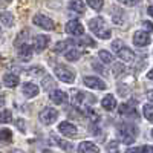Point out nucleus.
I'll return each mask as SVG.
<instances>
[{"instance_id": "30", "label": "nucleus", "mask_w": 153, "mask_h": 153, "mask_svg": "<svg viewBox=\"0 0 153 153\" xmlns=\"http://www.w3.org/2000/svg\"><path fill=\"white\" fill-rule=\"evenodd\" d=\"M26 75H29V76H37V75H43L45 74V69L43 68H31V69H28L26 72H25Z\"/></svg>"}, {"instance_id": "26", "label": "nucleus", "mask_w": 153, "mask_h": 153, "mask_svg": "<svg viewBox=\"0 0 153 153\" xmlns=\"http://www.w3.org/2000/svg\"><path fill=\"white\" fill-rule=\"evenodd\" d=\"M0 141L5 143V144L9 143V141H12V132L9 129H5V127H3V129L0 130Z\"/></svg>"}, {"instance_id": "14", "label": "nucleus", "mask_w": 153, "mask_h": 153, "mask_svg": "<svg viewBox=\"0 0 153 153\" xmlns=\"http://www.w3.org/2000/svg\"><path fill=\"white\" fill-rule=\"evenodd\" d=\"M48 45H49V38L46 35H37L34 38V49L37 52H43L48 48Z\"/></svg>"}, {"instance_id": "17", "label": "nucleus", "mask_w": 153, "mask_h": 153, "mask_svg": "<svg viewBox=\"0 0 153 153\" xmlns=\"http://www.w3.org/2000/svg\"><path fill=\"white\" fill-rule=\"evenodd\" d=\"M117 55H118L124 63H132V61L135 60V54H133L127 46H123V48L118 51V52H117Z\"/></svg>"}, {"instance_id": "46", "label": "nucleus", "mask_w": 153, "mask_h": 153, "mask_svg": "<svg viewBox=\"0 0 153 153\" xmlns=\"http://www.w3.org/2000/svg\"><path fill=\"white\" fill-rule=\"evenodd\" d=\"M152 136H153V130H152Z\"/></svg>"}, {"instance_id": "12", "label": "nucleus", "mask_w": 153, "mask_h": 153, "mask_svg": "<svg viewBox=\"0 0 153 153\" xmlns=\"http://www.w3.org/2000/svg\"><path fill=\"white\" fill-rule=\"evenodd\" d=\"M118 112H120V115L121 117H127V118H138V112H136V109L130 104V103H124V104H121L120 106V109H118Z\"/></svg>"}, {"instance_id": "25", "label": "nucleus", "mask_w": 153, "mask_h": 153, "mask_svg": "<svg viewBox=\"0 0 153 153\" xmlns=\"http://www.w3.org/2000/svg\"><path fill=\"white\" fill-rule=\"evenodd\" d=\"M98 57L101 58V61H104V63H107V65H110V63H113V60H115V57L109 52V51H106V49H101L100 52H98Z\"/></svg>"}, {"instance_id": "15", "label": "nucleus", "mask_w": 153, "mask_h": 153, "mask_svg": "<svg viewBox=\"0 0 153 153\" xmlns=\"http://www.w3.org/2000/svg\"><path fill=\"white\" fill-rule=\"evenodd\" d=\"M49 98L54 104H65L68 101V94L63 92V91H52L51 95H49Z\"/></svg>"}, {"instance_id": "33", "label": "nucleus", "mask_w": 153, "mask_h": 153, "mask_svg": "<svg viewBox=\"0 0 153 153\" xmlns=\"http://www.w3.org/2000/svg\"><path fill=\"white\" fill-rule=\"evenodd\" d=\"M92 68L95 69V71H98L101 75H109V71H106L103 66H101V65H98V63L97 61H92Z\"/></svg>"}, {"instance_id": "35", "label": "nucleus", "mask_w": 153, "mask_h": 153, "mask_svg": "<svg viewBox=\"0 0 153 153\" xmlns=\"http://www.w3.org/2000/svg\"><path fill=\"white\" fill-rule=\"evenodd\" d=\"M107 153H118V143L112 141V143L107 146Z\"/></svg>"}, {"instance_id": "1", "label": "nucleus", "mask_w": 153, "mask_h": 153, "mask_svg": "<svg viewBox=\"0 0 153 153\" xmlns=\"http://www.w3.org/2000/svg\"><path fill=\"white\" fill-rule=\"evenodd\" d=\"M89 28H91V31L98 38H101V40H107V38H110V35H112V31L109 28V25L106 23V20L103 17L92 19L91 22H89Z\"/></svg>"}, {"instance_id": "22", "label": "nucleus", "mask_w": 153, "mask_h": 153, "mask_svg": "<svg viewBox=\"0 0 153 153\" xmlns=\"http://www.w3.org/2000/svg\"><path fill=\"white\" fill-rule=\"evenodd\" d=\"M127 71L129 69H127V66L123 65V63H113L112 65V72L117 78H120V76H123L124 74H127Z\"/></svg>"}, {"instance_id": "39", "label": "nucleus", "mask_w": 153, "mask_h": 153, "mask_svg": "<svg viewBox=\"0 0 153 153\" xmlns=\"http://www.w3.org/2000/svg\"><path fill=\"white\" fill-rule=\"evenodd\" d=\"M141 153H153V147L152 146H144V147H141Z\"/></svg>"}, {"instance_id": "41", "label": "nucleus", "mask_w": 153, "mask_h": 153, "mask_svg": "<svg viewBox=\"0 0 153 153\" xmlns=\"http://www.w3.org/2000/svg\"><path fill=\"white\" fill-rule=\"evenodd\" d=\"M147 78H149V80H152V81H153V69H152V71H149V72H147Z\"/></svg>"}, {"instance_id": "6", "label": "nucleus", "mask_w": 153, "mask_h": 153, "mask_svg": "<svg viewBox=\"0 0 153 153\" xmlns=\"http://www.w3.org/2000/svg\"><path fill=\"white\" fill-rule=\"evenodd\" d=\"M65 31L69 34V35H83L84 34V26L78 22V20H71L66 23V26H65Z\"/></svg>"}, {"instance_id": "29", "label": "nucleus", "mask_w": 153, "mask_h": 153, "mask_svg": "<svg viewBox=\"0 0 153 153\" xmlns=\"http://www.w3.org/2000/svg\"><path fill=\"white\" fill-rule=\"evenodd\" d=\"M26 38H28V31H22V32L17 35L14 45H16V46H22V45H25V43H26Z\"/></svg>"}, {"instance_id": "34", "label": "nucleus", "mask_w": 153, "mask_h": 153, "mask_svg": "<svg viewBox=\"0 0 153 153\" xmlns=\"http://www.w3.org/2000/svg\"><path fill=\"white\" fill-rule=\"evenodd\" d=\"M0 120H2V123H8V121H11L12 120V113L9 112V110H2V117H0Z\"/></svg>"}, {"instance_id": "9", "label": "nucleus", "mask_w": 153, "mask_h": 153, "mask_svg": "<svg viewBox=\"0 0 153 153\" xmlns=\"http://www.w3.org/2000/svg\"><path fill=\"white\" fill-rule=\"evenodd\" d=\"M83 83L89 89H98V91H104L106 89V83L101 78H98V76H84Z\"/></svg>"}, {"instance_id": "13", "label": "nucleus", "mask_w": 153, "mask_h": 153, "mask_svg": "<svg viewBox=\"0 0 153 153\" xmlns=\"http://www.w3.org/2000/svg\"><path fill=\"white\" fill-rule=\"evenodd\" d=\"M22 92L26 98H34V97L38 95V92H40V87H38L37 84H34V83H25Z\"/></svg>"}, {"instance_id": "31", "label": "nucleus", "mask_w": 153, "mask_h": 153, "mask_svg": "<svg viewBox=\"0 0 153 153\" xmlns=\"http://www.w3.org/2000/svg\"><path fill=\"white\" fill-rule=\"evenodd\" d=\"M43 87L46 91H51V89H55V83L52 80V76H45L43 78Z\"/></svg>"}, {"instance_id": "4", "label": "nucleus", "mask_w": 153, "mask_h": 153, "mask_svg": "<svg viewBox=\"0 0 153 153\" xmlns=\"http://www.w3.org/2000/svg\"><path fill=\"white\" fill-rule=\"evenodd\" d=\"M38 118H40V121H42L43 124L49 126V124H52V123L57 121V118H58V112H57L54 107H46V109H43V110L40 112Z\"/></svg>"}, {"instance_id": "3", "label": "nucleus", "mask_w": 153, "mask_h": 153, "mask_svg": "<svg viewBox=\"0 0 153 153\" xmlns=\"http://www.w3.org/2000/svg\"><path fill=\"white\" fill-rule=\"evenodd\" d=\"M54 72H55V76L63 83L71 84V83L75 81V72L72 69L66 68V66H55Z\"/></svg>"}, {"instance_id": "7", "label": "nucleus", "mask_w": 153, "mask_h": 153, "mask_svg": "<svg viewBox=\"0 0 153 153\" xmlns=\"http://www.w3.org/2000/svg\"><path fill=\"white\" fill-rule=\"evenodd\" d=\"M58 132H60L61 135H65V136L74 138V136H76V133H78V129H76V126H74L72 123L63 121V123L58 124Z\"/></svg>"}, {"instance_id": "42", "label": "nucleus", "mask_w": 153, "mask_h": 153, "mask_svg": "<svg viewBox=\"0 0 153 153\" xmlns=\"http://www.w3.org/2000/svg\"><path fill=\"white\" fill-rule=\"evenodd\" d=\"M147 97H149V100L153 101V91H149V92H147Z\"/></svg>"}, {"instance_id": "32", "label": "nucleus", "mask_w": 153, "mask_h": 153, "mask_svg": "<svg viewBox=\"0 0 153 153\" xmlns=\"http://www.w3.org/2000/svg\"><path fill=\"white\" fill-rule=\"evenodd\" d=\"M55 143L63 149V150H71L72 149V144H69L68 141H63V139H58V138H55Z\"/></svg>"}, {"instance_id": "40", "label": "nucleus", "mask_w": 153, "mask_h": 153, "mask_svg": "<svg viewBox=\"0 0 153 153\" xmlns=\"http://www.w3.org/2000/svg\"><path fill=\"white\" fill-rule=\"evenodd\" d=\"M126 153H141V149L139 147H130V149H127Z\"/></svg>"}, {"instance_id": "5", "label": "nucleus", "mask_w": 153, "mask_h": 153, "mask_svg": "<svg viewBox=\"0 0 153 153\" xmlns=\"http://www.w3.org/2000/svg\"><path fill=\"white\" fill-rule=\"evenodd\" d=\"M32 23L34 25H37L38 28H42V29H46V31H52L54 29V22L51 20L49 17H46V16H43V14H37V16H34L32 17Z\"/></svg>"}, {"instance_id": "21", "label": "nucleus", "mask_w": 153, "mask_h": 153, "mask_svg": "<svg viewBox=\"0 0 153 153\" xmlns=\"http://www.w3.org/2000/svg\"><path fill=\"white\" fill-rule=\"evenodd\" d=\"M101 106H103L106 110H113L117 107V100H115L113 95H106L103 100H101Z\"/></svg>"}, {"instance_id": "44", "label": "nucleus", "mask_w": 153, "mask_h": 153, "mask_svg": "<svg viewBox=\"0 0 153 153\" xmlns=\"http://www.w3.org/2000/svg\"><path fill=\"white\" fill-rule=\"evenodd\" d=\"M43 153H54V152H49V150H45Z\"/></svg>"}, {"instance_id": "23", "label": "nucleus", "mask_w": 153, "mask_h": 153, "mask_svg": "<svg viewBox=\"0 0 153 153\" xmlns=\"http://www.w3.org/2000/svg\"><path fill=\"white\" fill-rule=\"evenodd\" d=\"M83 55V52H81V49H78V48H72V49H69L68 52L65 54V57H66V60H69V61H76L80 57Z\"/></svg>"}, {"instance_id": "18", "label": "nucleus", "mask_w": 153, "mask_h": 153, "mask_svg": "<svg viewBox=\"0 0 153 153\" xmlns=\"http://www.w3.org/2000/svg\"><path fill=\"white\" fill-rule=\"evenodd\" d=\"M19 83H20V78H19L16 74L8 72V74L3 75V84L6 87H16V86H19Z\"/></svg>"}, {"instance_id": "11", "label": "nucleus", "mask_w": 153, "mask_h": 153, "mask_svg": "<svg viewBox=\"0 0 153 153\" xmlns=\"http://www.w3.org/2000/svg\"><path fill=\"white\" fill-rule=\"evenodd\" d=\"M78 46V40H63V42H58L55 45V52L58 54H66L69 49Z\"/></svg>"}, {"instance_id": "20", "label": "nucleus", "mask_w": 153, "mask_h": 153, "mask_svg": "<svg viewBox=\"0 0 153 153\" xmlns=\"http://www.w3.org/2000/svg\"><path fill=\"white\" fill-rule=\"evenodd\" d=\"M69 9L76 12V14H84L86 5H84L83 0H71V2H69Z\"/></svg>"}, {"instance_id": "36", "label": "nucleus", "mask_w": 153, "mask_h": 153, "mask_svg": "<svg viewBox=\"0 0 153 153\" xmlns=\"http://www.w3.org/2000/svg\"><path fill=\"white\" fill-rule=\"evenodd\" d=\"M123 46H124L123 40H115V42L112 43V49H113V52H118V51H120Z\"/></svg>"}, {"instance_id": "10", "label": "nucleus", "mask_w": 153, "mask_h": 153, "mask_svg": "<svg viewBox=\"0 0 153 153\" xmlns=\"http://www.w3.org/2000/svg\"><path fill=\"white\" fill-rule=\"evenodd\" d=\"M150 42H152V38L146 31H136L133 34V43L139 48H144V46L150 45Z\"/></svg>"}, {"instance_id": "38", "label": "nucleus", "mask_w": 153, "mask_h": 153, "mask_svg": "<svg viewBox=\"0 0 153 153\" xmlns=\"http://www.w3.org/2000/svg\"><path fill=\"white\" fill-rule=\"evenodd\" d=\"M143 26H144V29L149 31V32L153 31V23H152V22H144V23H143Z\"/></svg>"}, {"instance_id": "37", "label": "nucleus", "mask_w": 153, "mask_h": 153, "mask_svg": "<svg viewBox=\"0 0 153 153\" xmlns=\"http://www.w3.org/2000/svg\"><path fill=\"white\" fill-rule=\"evenodd\" d=\"M120 3H123V5H126V6H135V5H138L141 0H118Z\"/></svg>"}, {"instance_id": "19", "label": "nucleus", "mask_w": 153, "mask_h": 153, "mask_svg": "<svg viewBox=\"0 0 153 153\" xmlns=\"http://www.w3.org/2000/svg\"><path fill=\"white\" fill-rule=\"evenodd\" d=\"M78 152L80 153H100V149L91 141H84L78 146Z\"/></svg>"}, {"instance_id": "24", "label": "nucleus", "mask_w": 153, "mask_h": 153, "mask_svg": "<svg viewBox=\"0 0 153 153\" xmlns=\"http://www.w3.org/2000/svg\"><path fill=\"white\" fill-rule=\"evenodd\" d=\"M0 22H2V25L5 28H11L12 25H14V17H12V14H9V12H2Z\"/></svg>"}, {"instance_id": "8", "label": "nucleus", "mask_w": 153, "mask_h": 153, "mask_svg": "<svg viewBox=\"0 0 153 153\" xmlns=\"http://www.w3.org/2000/svg\"><path fill=\"white\" fill-rule=\"evenodd\" d=\"M118 135H120L121 141H123L124 144H132V143H135V135H136V132L133 133L132 129H129L127 126H123V127H118Z\"/></svg>"}, {"instance_id": "43", "label": "nucleus", "mask_w": 153, "mask_h": 153, "mask_svg": "<svg viewBox=\"0 0 153 153\" xmlns=\"http://www.w3.org/2000/svg\"><path fill=\"white\" fill-rule=\"evenodd\" d=\"M149 16H152V17H153V5H152V6H149Z\"/></svg>"}, {"instance_id": "28", "label": "nucleus", "mask_w": 153, "mask_h": 153, "mask_svg": "<svg viewBox=\"0 0 153 153\" xmlns=\"http://www.w3.org/2000/svg\"><path fill=\"white\" fill-rule=\"evenodd\" d=\"M143 112H144L146 120L150 121V123H153V104H144Z\"/></svg>"}, {"instance_id": "27", "label": "nucleus", "mask_w": 153, "mask_h": 153, "mask_svg": "<svg viewBox=\"0 0 153 153\" xmlns=\"http://www.w3.org/2000/svg\"><path fill=\"white\" fill-rule=\"evenodd\" d=\"M86 3L95 11H101L104 6V0H86Z\"/></svg>"}, {"instance_id": "45", "label": "nucleus", "mask_w": 153, "mask_h": 153, "mask_svg": "<svg viewBox=\"0 0 153 153\" xmlns=\"http://www.w3.org/2000/svg\"><path fill=\"white\" fill-rule=\"evenodd\" d=\"M11 153H12V152H11ZM14 153H22V152H19V150H16V152H14Z\"/></svg>"}, {"instance_id": "16", "label": "nucleus", "mask_w": 153, "mask_h": 153, "mask_svg": "<svg viewBox=\"0 0 153 153\" xmlns=\"http://www.w3.org/2000/svg\"><path fill=\"white\" fill-rule=\"evenodd\" d=\"M19 58L22 61H29L32 58V48L29 45H26V43L19 46Z\"/></svg>"}, {"instance_id": "2", "label": "nucleus", "mask_w": 153, "mask_h": 153, "mask_svg": "<svg viewBox=\"0 0 153 153\" xmlns=\"http://www.w3.org/2000/svg\"><path fill=\"white\" fill-rule=\"evenodd\" d=\"M72 101H74V104L78 107L80 110H83V112H87V104H92L94 101H95V98L92 97V95H89V94H86V92H80V91H75L74 92V95H72Z\"/></svg>"}]
</instances>
